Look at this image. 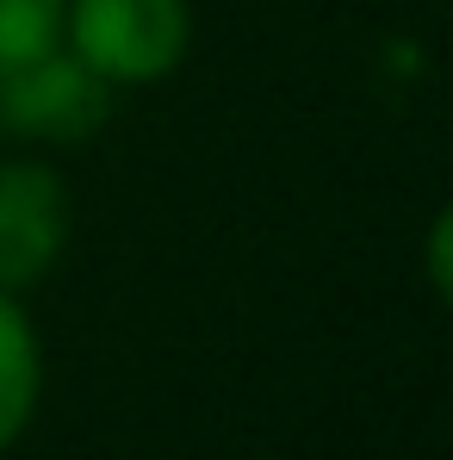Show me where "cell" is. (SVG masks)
Returning a JSON list of instances; mask_svg holds the SVG:
<instances>
[{"mask_svg": "<svg viewBox=\"0 0 453 460\" xmlns=\"http://www.w3.org/2000/svg\"><path fill=\"white\" fill-rule=\"evenodd\" d=\"M112 112V81H100L75 50H44L0 75V131L25 144H75Z\"/></svg>", "mask_w": 453, "mask_h": 460, "instance_id": "2", "label": "cell"}, {"mask_svg": "<svg viewBox=\"0 0 453 460\" xmlns=\"http://www.w3.org/2000/svg\"><path fill=\"white\" fill-rule=\"evenodd\" d=\"M69 243V187L44 162H0V293L38 287Z\"/></svg>", "mask_w": 453, "mask_h": 460, "instance_id": "3", "label": "cell"}, {"mask_svg": "<svg viewBox=\"0 0 453 460\" xmlns=\"http://www.w3.org/2000/svg\"><path fill=\"white\" fill-rule=\"evenodd\" d=\"M31 404H38V336L25 311L13 305V293H0V455L31 423Z\"/></svg>", "mask_w": 453, "mask_h": 460, "instance_id": "4", "label": "cell"}, {"mask_svg": "<svg viewBox=\"0 0 453 460\" xmlns=\"http://www.w3.org/2000/svg\"><path fill=\"white\" fill-rule=\"evenodd\" d=\"M63 6L69 0H0V75L63 44Z\"/></svg>", "mask_w": 453, "mask_h": 460, "instance_id": "5", "label": "cell"}, {"mask_svg": "<svg viewBox=\"0 0 453 460\" xmlns=\"http://www.w3.org/2000/svg\"><path fill=\"white\" fill-rule=\"evenodd\" d=\"M63 38L100 81L144 87L180 69L193 44V13L187 0H69Z\"/></svg>", "mask_w": 453, "mask_h": 460, "instance_id": "1", "label": "cell"}]
</instances>
